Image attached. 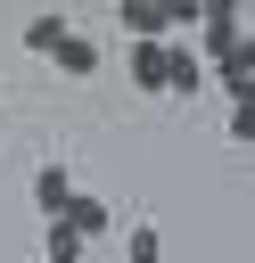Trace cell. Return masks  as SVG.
Returning <instances> with one entry per match:
<instances>
[{
    "instance_id": "obj_1",
    "label": "cell",
    "mask_w": 255,
    "mask_h": 263,
    "mask_svg": "<svg viewBox=\"0 0 255 263\" xmlns=\"http://www.w3.org/2000/svg\"><path fill=\"white\" fill-rule=\"evenodd\" d=\"M239 8H247V0H206V25H197L206 49H197V58H214V66H239V58H247V16H239Z\"/></svg>"
},
{
    "instance_id": "obj_8",
    "label": "cell",
    "mask_w": 255,
    "mask_h": 263,
    "mask_svg": "<svg viewBox=\"0 0 255 263\" xmlns=\"http://www.w3.org/2000/svg\"><path fill=\"white\" fill-rule=\"evenodd\" d=\"M132 82H140V90H165V41H156V49L132 41Z\"/></svg>"
},
{
    "instance_id": "obj_4",
    "label": "cell",
    "mask_w": 255,
    "mask_h": 263,
    "mask_svg": "<svg viewBox=\"0 0 255 263\" xmlns=\"http://www.w3.org/2000/svg\"><path fill=\"white\" fill-rule=\"evenodd\" d=\"M58 222H66V230H74V238H82V247H90V238H99V230H107V222H115V205H107V197H90V189H74V197H66V214H58Z\"/></svg>"
},
{
    "instance_id": "obj_6",
    "label": "cell",
    "mask_w": 255,
    "mask_h": 263,
    "mask_svg": "<svg viewBox=\"0 0 255 263\" xmlns=\"http://www.w3.org/2000/svg\"><path fill=\"white\" fill-rule=\"evenodd\" d=\"M66 197H74V173H66V164H41V173H33V205H41V222H58Z\"/></svg>"
},
{
    "instance_id": "obj_3",
    "label": "cell",
    "mask_w": 255,
    "mask_h": 263,
    "mask_svg": "<svg viewBox=\"0 0 255 263\" xmlns=\"http://www.w3.org/2000/svg\"><path fill=\"white\" fill-rule=\"evenodd\" d=\"M165 90H173V99H197V90H206V58H197V41H165Z\"/></svg>"
},
{
    "instance_id": "obj_2",
    "label": "cell",
    "mask_w": 255,
    "mask_h": 263,
    "mask_svg": "<svg viewBox=\"0 0 255 263\" xmlns=\"http://www.w3.org/2000/svg\"><path fill=\"white\" fill-rule=\"evenodd\" d=\"M115 16H123V33L132 41H173V0H115Z\"/></svg>"
},
{
    "instance_id": "obj_7",
    "label": "cell",
    "mask_w": 255,
    "mask_h": 263,
    "mask_svg": "<svg viewBox=\"0 0 255 263\" xmlns=\"http://www.w3.org/2000/svg\"><path fill=\"white\" fill-rule=\"evenodd\" d=\"M66 33H74V16H66V8H41V16H25V49H33V58H49Z\"/></svg>"
},
{
    "instance_id": "obj_5",
    "label": "cell",
    "mask_w": 255,
    "mask_h": 263,
    "mask_svg": "<svg viewBox=\"0 0 255 263\" xmlns=\"http://www.w3.org/2000/svg\"><path fill=\"white\" fill-rule=\"evenodd\" d=\"M49 66H58V74H74V82H82V74H99V41H90V33H82V25H74V33H66V41H58V49H49Z\"/></svg>"
},
{
    "instance_id": "obj_11",
    "label": "cell",
    "mask_w": 255,
    "mask_h": 263,
    "mask_svg": "<svg viewBox=\"0 0 255 263\" xmlns=\"http://www.w3.org/2000/svg\"><path fill=\"white\" fill-rule=\"evenodd\" d=\"M0 140H8V107H0Z\"/></svg>"
},
{
    "instance_id": "obj_9",
    "label": "cell",
    "mask_w": 255,
    "mask_h": 263,
    "mask_svg": "<svg viewBox=\"0 0 255 263\" xmlns=\"http://www.w3.org/2000/svg\"><path fill=\"white\" fill-rule=\"evenodd\" d=\"M123 263H165V238H156V222H132V238H123Z\"/></svg>"
},
{
    "instance_id": "obj_10",
    "label": "cell",
    "mask_w": 255,
    "mask_h": 263,
    "mask_svg": "<svg viewBox=\"0 0 255 263\" xmlns=\"http://www.w3.org/2000/svg\"><path fill=\"white\" fill-rule=\"evenodd\" d=\"M41 255H49V263H82V238H74L66 222H49V238H41Z\"/></svg>"
}]
</instances>
